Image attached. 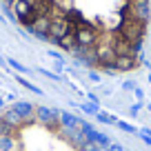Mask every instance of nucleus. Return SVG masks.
I'll return each mask as SVG.
<instances>
[{"instance_id":"nucleus-1","label":"nucleus","mask_w":151,"mask_h":151,"mask_svg":"<svg viewBox=\"0 0 151 151\" xmlns=\"http://www.w3.org/2000/svg\"><path fill=\"white\" fill-rule=\"evenodd\" d=\"M22 27L102 69H133L149 0H5Z\"/></svg>"}]
</instances>
